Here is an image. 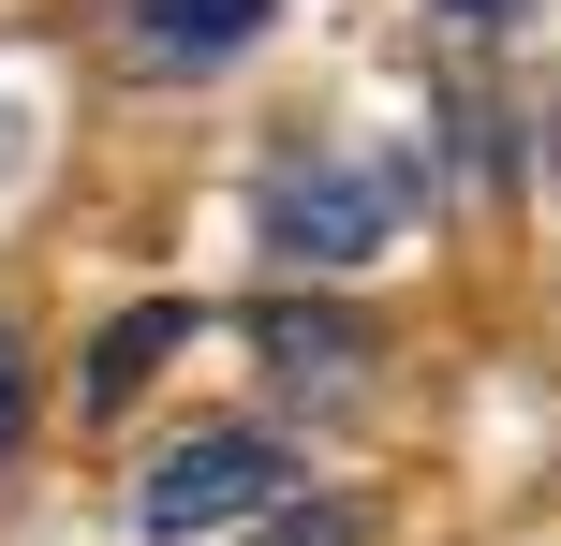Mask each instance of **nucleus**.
<instances>
[{"label": "nucleus", "instance_id": "7ed1b4c3", "mask_svg": "<svg viewBox=\"0 0 561 546\" xmlns=\"http://www.w3.org/2000/svg\"><path fill=\"white\" fill-rule=\"evenodd\" d=\"M266 15L280 0H134V59L148 74H207V59L266 45Z\"/></svg>", "mask_w": 561, "mask_h": 546}, {"label": "nucleus", "instance_id": "0eeeda50", "mask_svg": "<svg viewBox=\"0 0 561 546\" xmlns=\"http://www.w3.org/2000/svg\"><path fill=\"white\" fill-rule=\"evenodd\" d=\"M266 546H340V518H310V502H280V532Z\"/></svg>", "mask_w": 561, "mask_h": 546}, {"label": "nucleus", "instance_id": "f257e3e1", "mask_svg": "<svg viewBox=\"0 0 561 546\" xmlns=\"http://www.w3.org/2000/svg\"><path fill=\"white\" fill-rule=\"evenodd\" d=\"M399 222H414V177L385 148H310V163L266 177V252L280 266H369Z\"/></svg>", "mask_w": 561, "mask_h": 546}, {"label": "nucleus", "instance_id": "6e6552de", "mask_svg": "<svg viewBox=\"0 0 561 546\" xmlns=\"http://www.w3.org/2000/svg\"><path fill=\"white\" fill-rule=\"evenodd\" d=\"M444 15H458V30H517L533 0H444Z\"/></svg>", "mask_w": 561, "mask_h": 546}, {"label": "nucleus", "instance_id": "423d86ee", "mask_svg": "<svg viewBox=\"0 0 561 546\" xmlns=\"http://www.w3.org/2000/svg\"><path fill=\"white\" fill-rule=\"evenodd\" d=\"M15 443H30V355L0 340V458H15Z\"/></svg>", "mask_w": 561, "mask_h": 546}, {"label": "nucleus", "instance_id": "20e7f679", "mask_svg": "<svg viewBox=\"0 0 561 546\" xmlns=\"http://www.w3.org/2000/svg\"><path fill=\"white\" fill-rule=\"evenodd\" d=\"M178 340H193V311H118L104 340L75 355V399H89V414H134V399H148V370H163Z\"/></svg>", "mask_w": 561, "mask_h": 546}, {"label": "nucleus", "instance_id": "39448f33", "mask_svg": "<svg viewBox=\"0 0 561 546\" xmlns=\"http://www.w3.org/2000/svg\"><path fill=\"white\" fill-rule=\"evenodd\" d=\"M355 355H369V325H340V311H266V370H280V384H355Z\"/></svg>", "mask_w": 561, "mask_h": 546}, {"label": "nucleus", "instance_id": "f03ea898", "mask_svg": "<svg viewBox=\"0 0 561 546\" xmlns=\"http://www.w3.org/2000/svg\"><path fill=\"white\" fill-rule=\"evenodd\" d=\"M296 502V458H280L266 429H178L163 458L134 473V532L193 546V532H237V518H280Z\"/></svg>", "mask_w": 561, "mask_h": 546}]
</instances>
